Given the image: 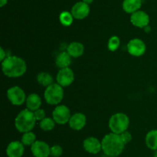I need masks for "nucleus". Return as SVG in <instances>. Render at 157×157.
Masks as SVG:
<instances>
[{
    "instance_id": "26",
    "label": "nucleus",
    "mask_w": 157,
    "mask_h": 157,
    "mask_svg": "<svg viewBox=\"0 0 157 157\" xmlns=\"http://www.w3.org/2000/svg\"><path fill=\"white\" fill-rule=\"evenodd\" d=\"M63 153V149L59 145H54L51 147V155L53 157H60Z\"/></svg>"
},
{
    "instance_id": "30",
    "label": "nucleus",
    "mask_w": 157,
    "mask_h": 157,
    "mask_svg": "<svg viewBox=\"0 0 157 157\" xmlns=\"http://www.w3.org/2000/svg\"><path fill=\"white\" fill-rule=\"evenodd\" d=\"M7 2L8 0H0V6H1V7H3L5 5L7 4Z\"/></svg>"
},
{
    "instance_id": "15",
    "label": "nucleus",
    "mask_w": 157,
    "mask_h": 157,
    "mask_svg": "<svg viewBox=\"0 0 157 157\" xmlns=\"http://www.w3.org/2000/svg\"><path fill=\"white\" fill-rule=\"evenodd\" d=\"M87 119L84 114L81 112H77L71 116L69 120V126L74 130H81L85 126Z\"/></svg>"
},
{
    "instance_id": "10",
    "label": "nucleus",
    "mask_w": 157,
    "mask_h": 157,
    "mask_svg": "<svg viewBox=\"0 0 157 157\" xmlns=\"http://www.w3.org/2000/svg\"><path fill=\"white\" fill-rule=\"evenodd\" d=\"M127 51L133 56H141L146 52V45L140 38H133L127 44Z\"/></svg>"
},
{
    "instance_id": "7",
    "label": "nucleus",
    "mask_w": 157,
    "mask_h": 157,
    "mask_svg": "<svg viewBox=\"0 0 157 157\" xmlns=\"http://www.w3.org/2000/svg\"><path fill=\"white\" fill-rule=\"evenodd\" d=\"M52 116L55 123L60 125H64L69 123L71 115V112L68 108L66 106L61 105V106H57L54 109L52 112Z\"/></svg>"
},
{
    "instance_id": "11",
    "label": "nucleus",
    "mask_w": 157,
    "mask_h": 157,
    "mask_svg": "<svg viewBox=\"0 0 157 157\" xmlns=\"http://www.w3.org/2000/svg\"><path fill=\"white\" fill-rule=\"evenodd\" d=\"M130 22L133 26L138 28H144L148 26L150 22V17L144 11H136L133 12L130 17Z\"/></svg>"
},
{
    "instance_id": "29",
    "label": "nucleus",
    "mask_w": 157,
    "mask_h": 157,
    "mask_svg": "<svg viewBox=\"0 0 157 157\" xmlns=\"http://www.w3.org/2000/svg\"><path fill=\"white\" fill-rule=\"evenodd\" d=\"M6 58V52H5L4 49H3L2 47L0 48V58H1V61L2 62L5 58Z\"/></svg>"
},
{
    "instance_id": "2",
    "label": "nucleus",
    "mask_w": 157,
    "mask_h": 157,
    "mask_svg": "<svg viewBox=\"0 0 157 157\" xmlns=\"http://www.w3.org/2000/svg\"><path fill=\"white\" fill-rule=\"evenodd\" d=\"M102 150L107 156H118L123 152L125 143L120 134L109 133L101 141Z\"/></svg>"
},
{
    "instance_id": "9",
    "label": "nucleus",
    "mask_w": 157,
    "mask_h": 157,
    "mask_svg": "<svg viewBox=\"0 0 157 157\" xmlns=\"http://www.w3.org/2000/svg\"><path fill=\"white\" fill-rule=\"evenodd\" d=\"M75 80V74L69 67L61 69L57 75V82L62 87L68 86Z\"/></svg>"
},
{
    "instance_id": "16",
    "label": "nucleus",
    "mask_w": 157,
    "mask_h": 157,
    "mask_svg": "<svg viewBox=\"0 0 157 157\" xmlns=\"http://www.w3.org/2000/svg\"><path fill=\"white\" fill-rule=\"evenodd\" d=\"M84 47L82 43L78 42H73L70 43L67 46V52H68L69 55L74 58H78V57L81 56L84 53Z\"/></svg>"
},
{
    "instance_id": "12",
    "label": "nucleus",
    "mask_w": 157,
    "mask_h": 157,
    "mask_svg": "<svg viewBox=\"0 0 157 157\" xmlns=\"http://www.w3.org/2000/svg\"><path fill=\"white\" fill-rule=\"evenodd\" d=\"M90 13L89 5L84 2H78L74 5L71 9V14L76 19H83Z\"/></svg>"
},
{
    "instance_id": "5",
    "label": "nucleus",
    "mask_w": 157,
    "mask_h": 157,
    "mask_svg": "<svg viewBox=\"0 0 157 157\" xmlns=\"http://www.w3.org/2000/svg\"><path fill=\"white\" fill-rule=\"evenodd\" d=\"M44 99L47 103L50 105H57L61 102L64 97L62 86L58 83H52L46 88L44 93Z\"/></svg>"
},
{
    "instance_id": "28",
    "label": "nucleus",
    "mask_w": 157,
    "mask_h": 157,
    "mask_svg": "<svg viewBox=\"0 0 157 157\" xmlns=\"http://www.w3.org/2000/svg\"><path fill=\"white\" fill-rule=\"evenodd\" d=\"M120 135H121V138H122L123 141H124V143H125V145L130 143V142L132 140L131 134H130L129 132H127V131H125V132L120 134Z\"/></svg>"
},
{
    "instance_id": "31",
    "label": "nucleus",
    "mask_w": 157,
    "mask_h": 157,
    "mask_svg": "<svg viewBox=\"0 0 157 157\" xmlns=\"http://www.w3.org/2000/svg\"><path fill=\"white\" fill-rule=\"evenodd\" d=\"M93 1H94V0H83V2H85V3H87V5L92 3V2H93Z\"/></svg>"
},
{
    "instance_id": "18",
    "label": "nucleus",
    "mask_w": 157,
    "mask_h": 157,
    "mask_svg": "<svg viewBox=\"0 0 157 157\" xmlns=\"http://www.w3.org/2000/svg\"><path fill=\"white\" fill-rule=\"evenodd\" d=\"M56 66L60 69L69 67L71 63V56L67 52H62L57 55L55 58Z\"/></svg>"
},
{
    "instance_id": "24",
    "label": "nucleus",
    "mask_w": 157,
    "mask_h": 157,
    "mask_svg": "<svg viewBox=\"0 0 157 157\" xmlns=\"http://www.w3.org/2000/svg\"><path fill=\"white\" fill-rule=\"evenodd\" d=\"M74 16L72 15L71 12H63L60 14L59 20L61 24L64 26H70L73 22Z\"/></svg>"
},
{
    "instance_id": "21",
    "label": "nucleus",
    "mask_w": 157,
    "mask_h": 157,
    "mask_svg": "<svg viewBox=\"0 0 157 157\" xmlns=\"http://www.w3.org/2000/svg\"><path fill=\"white\" fill-rule=\"evenodd\" d=\"M37 81L41 86L48 87L53 83V78L48 72H39L37 75Z\"/></svg>"
},
{
    "instance_id": "25",
    "label": "nucleus",
    "mask_w": 157,
    "mask_h": 157,
    "mask_svg": "<svg viewBox=\"0 0 157 157\" xmlns=\"http://www.w3.org/2000/svg\"><path fill=\"white\" fill-rule=\"evenodd\" d=\"M120 44H121V41H120V38L117 36L114 35V36H112L111 38L109 39L108 44H107V47L108 49L111 52H114L117 49L119 48Z\"/></svg>"
},
{
    "instance_id": "22",
    "label": "nucleus",
    "mask_w": 157,
    "mask_h": 157,
    "mask_svg": "<svg viewBox=\"0 0 157 157\" xmlns=\"http://www.w3.org/2000/svg\"><path fill=\"white\" fill-rule=\"evenodd\" d=\"M55 121L53 119L44 118L41 121H40L39 126L42 130L44 131H51L55 128Z\"/></svg>"
},
{
    "instance_id": "27",
    "label": "nucleus",
    "mask_w": 157,
    "mask_h": 157,
    "mask_svg": "<svg viewBox=\"0 0 157 157\" xmlns=\"http://www.w3.org/2000/svg\"><path fill=\"white\" fill-rule=\"evenodd\" d=\"M34 115H35L36 120H39V121H41L43 119L45 118V112L41 109H38L35 110L34 112Z\"/></svg>"
},
{
    "instance_id": "8",
    "label": "nucleus",
    "mask_w": 157,
    "mask_h": 157,
    "mask_svg": "<svg viewBox=\"0 0 157 157\" xmlns=\"http://www.w3.org/2000/svg\"><path fill=\"white\" fill-rule=\"evenodd\" d=\"M31 151L35 157H48L51 155V147L45 142L36 140L31 146Z\"/></svg>"
},
{
    "instance_id": "17",
    "label": "nucleus",
    "mask_w": 157,
    "mask_h": 157,
    "mask_svg": "<svg viewBox=\"0 0 157 157\" xmlns=\"http://www.w3.org/2000/svg\"><path fill=\"white\" fill-rule=\"evenodd\" d=\"M41 99L38 94L32 93L30 94L26 99V106L29 110L35 112L41 106Z\"/></svg>"
},
{
    "instance_id": "20",
    "label": "nucleus",
    "mask_w": 157,
    "mask_h": 157,
    "mask_svg": "<svg viewBox=\"0 0 157 157\" xmlns=\"http://www.w3.org/2000/svg\"><path fill=\"white\" fill-rule=\"evenodd\" d=\"M145 142L149 149L157 150V129H153L147 134Z\"/></svg>"
},
{
    "instance_id": "32",
    "label": "nucleus",
    "mask_w": 157,
    "mask_h": 157,
    "mask_svg": "<svg viewBox=\"0 0 157 157\" xmlns=\"http://www.w3.org/2000/svg\"><path fill=\"white\" fill-rule=\"evenodd\" d=\"M153 157H157V150L155 151V153H154V156Z\"/></svg>"
},
{
    "instance_id": "19",
    "label": "nucleus",
    "mask_w": 157,
    "mask_h": 157,
    "mask_svg": "<svg viewBox=\"0 0 157 157\" xmlns=\"http://www.w3.org/2000/svg\"><path fill=\"white\" fill-rule=\"evenodd\" d=\"M141 5V0H124L123 2V9L127 13L133 14V12L139 10Z\"/></svg>"
},
{
    "instance_id": "33",
    "label": "nucleus",
    "mask_w": 157,
    "mask_h": 157,
    "mask_svg": "<svg viewBox=\"0 0 157 157\" xmlns=\"http://www.w3.org/2000/svg\"><path fill=\"white\" fill-rule=\"evenodd\" d=\"M108 157H117V156H108Z\"/></svg>"
},
{
    "instance_id": "4",
    "label": "nucleus",
    "mask_w": 157,
    "mask_h": 157,
    "mask_svg": "<svg viewBox=\"0 0 157 157\" xmlns=\"http://www.w3.org/2000/svg\"><path fill=\"white\" fill-rule=\"evenodd\" d=\"M130 124V119L126 114L123 112L115 113L110 117L109 120V128L112 132L117 134H121L127 131Z\"/></svg>"
},
{
    "instance_id": "3",
    "label": "nucleus",
    "mask_w": 157,
    "mask_h": 157,
    "mask_svg": "<svg viewBox=\"0 0 157 157\" xmlns=\"http://www.w3.org/2000/svg\"><path fill=\"white\" fill-rule=\"evenodd\" d=\"M35 121L36 119L34 115V112L26 109L21 111L17 115L15 119V126L17 130L25 133L30 132L35 127Z\"/></svg>"
},
{
    "instance_id": "6",
    "label": "nucleus",
    "mask_w": 157,
    "mask_h": 157,
    "mask_svg": "<svg viewBox=\"0 0 157 157\" xmlns=\"http://www.w3.org/2000/svg\"><path fill=\"white\" fill-rule=\"evenodd\" d=\"M7 97L12 105L21 106L26 101V95L22 89L18 86H12L7 91Z\"/></svg>"
},
{
    "instance_id": "23",
    "label": "nucleus",
    "mask_w": 157,
    "mask_h": 157,
    "mask_svg": "<svg viewBox=\"0 0 157 157\" xmlns=\"http://www.w3.org/2000/svg\"><path fill=\"white\" fill-rule=\"evenodd\" d=\"M36 141V135L32 132H25L21 136V143L24 146H32Z\"/></svg>"
},
{
    "instance_id": "1",
    "label": "nucleus",
    "mask_w": 157,
    "mask_h": 157,
    "mask_svg": "<svg viewBox=\"0 0 157 157\" xmlns=\"http://www.w3.org/2000/svg\"><path fill=\"white\" fill-rule=\"evenodd\" d=\"M2 69L6 76L17 78L24 75L27 69L24 59L15 55H9L2 62Z\"/></svg>"
},
{
    "instance_id": "14",
    "label": "nucleus",
    "mask_w": 157,
    "mask_h": 157,
    "mask_svg": "<svg viewBox=\"0 0 157 157\" xmlns=\"http://www.w3.org/2000/svg\"><path fill=\"white\" fill-rule=\"evenodd\" d=\"M25 147L21 142L12 141L6 148L8 157H21L24 154Z\"/></svg>"
},
{
    "instance_id": "13",
    "label": "nucleus",
    "mask_w": 157,
    "mask_h": 157,
    "mask_svg": "<svg viewBox=\"0 0 157 157\" xmlns=\"http://www.w3.org/2000/svg\"><path fill=\"white\" fill-rule=\"evenodd\" d=\"M83 146L84 150L90 154H97L102 150V144L95 137H88L84 139Z\"/></svg>"
}]
</instances>
